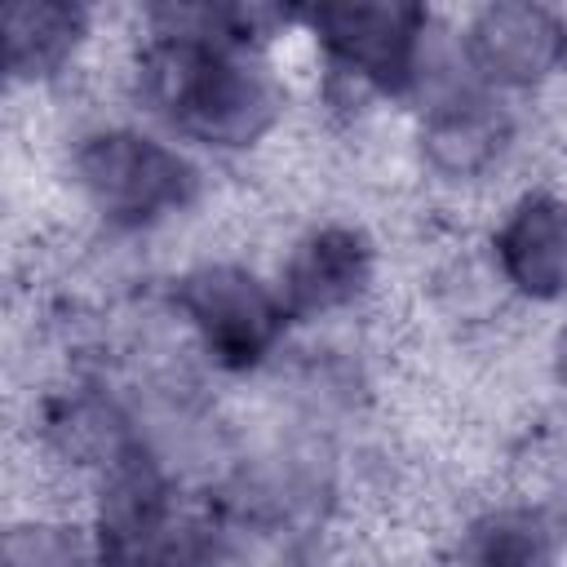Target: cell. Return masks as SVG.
I'll use <instances>...</instances> for the list:
<instances>
[{
  "label": "cell",
  "instance_id": "cell-9",
  "mask_svg": "<svg viewBox=\"0 0 567 567\" xmlns=\"http://www.w3.org/2000/svg\"><path fill=\"white\" fill-rule=\"evenodd\" d=\"M84 35V13L71 4L22 0L4 9V58L13 75H49L58 71Z\"/></svg>",
  "mask_w": 567,
  "mask_h": 567
},
{
  "label": "cell",
  "instance_id": "cell-11",
  "mask_svg": "<svg viewBox=\"0 0 567 567\" xmlns=\"http://www.w3.org/2000/svg\"><path fill=\"white\" fill-rule=\"evenodd\" d=\"M75 563H80L75 536L53 523L13 527L4 540V567H75Z\"/></svg>",
  "mask_w": 567,
  "mask_h": 567
},
{
  "label": "cell",
  "instance_id": "cell-10",
  "mask_svg": "<svg viewBox=\"0 0 567 567\" xmlns=\"http://www.w3.org/2000/svg\"><path fill=\"white\" fill-rule=\"evenodd\" d=\"M461 567H554V536L532 509H496L470 527Z\"/></svg>",
  "mask_w": 567,
  "mask_h": 567
},
{
  "label": "cell",
  "instance_id": "cell-7",
  "mask_svg": "<svg viewBox=\"0 0 567 567\" xmlns=\"http://www.w3.org/2000/svg\"><path fill=\"white\" fill-rule=\"evenodd\" d=\"M496 261L501 275L536 297L567 292V199L558 195H527L496 230Z\"/></svg>",
  "mask_w": 567,
  "mask_h": 567
},
{
  "label": "cell",
  "instance_id": "cell-1",
  "mask_svg": "<svg viewBox=\"0 0 567 567\" xmlns=\"http://www.w3.org/2000/svg\"><path fill=\"white\" fill-rule=\"evenodd\" d=\"M142 106L177 137L248 146L279 115V89L239 40L159 27L137 58Z\"/></svg>",
  "mask_w": 567,
  "mask_h": 567
},
{
  "label": "cell",
  "instance_id": "cell-3",
  "mask_svg": "<svg viewBox=\"0 0 567 567\" xmlns=\"http://www.w3.org/2000/svg\"><path fill=\"white\" fill-rule=\"evenodd\" d=\"M177 306L204 350L226 368H252L284 332V297L244 266H199L182 279Z\"/></svg>",
  "mask_w": 567,
  "mask_h": 567
},
{
  "label": "cell",
  "instance_id": "cell-8",
  "mask_svg": "<svg viewBox=\"0 0 567 567\" xmlns=\"http://www.w3.org/2000/svg\"><path fill=\"white\" fill-rule=\"evenodd\" d=\"M509 142V115L483 89H456L425 111L421 151L443 177H478L501 159Z\"/></svg>",
  "mask_w": 567,
  "mask_h": 567
},
{
  "label": "cell",
  "instance_id": "cell-12",
  "mask_svg": "<svg viewBox=\"0 0 567 567\" xmlns=\"http://www.w3.org/2000/svg\"><path fill=\"white\" fill-rule=\"evenodd\" d=\"M558 372H563V381H567V328H563V341H558Z\"/></svg>",
  "mask_w": 567,
  "mask_h": 567
},
{
  "label": "cell",
  "instance_id": "cell-6",
  "mask_svg": "<svg viewBox=\"0 0 567 567\" xmlns=\"http://www.w3.org/2000/svg\"><path fill=\"white\" fill-rule=\"evenodd\" d=\"M368 275H372V252L363 235L346 226H323V230H310L288 252L279 270V297L288 315L310 319V315L350 306L368 288Z\"/></svg>",
  "mask_w": 567,
  "mask_h": 567
},
{
  "label": "cell",
  "instance_id": "cell-5",
  "mask_svg": "<svg viewBox=\"0 0 567 567\" xmlns=\"http://www.w3.org/2000/svg\"><path fill=\"white\" fill-rule=\"evenodd\" d=\"M567 58V27L540 4H492L465 31V62L492 89H523Z\"/></svg>",
  "mask_w": 567,
  "mask_h": 567
},
{
  "label": "cell",
  "instance_id": "cell-4",
  "mask_svg": "<svg viewBox=\"0 0 567 567\" xmlns=\"http://www.w3.org/2000/svg\"><path fill=\"white\" fill-rule=\"evenodd\" d=\"M315 31L363 84L399 93L421 75L425 13L412 4H328L315 9Z\"/></svg>",
  "mask_w": 567,
  "mask_h": 567
},
{
  "label": "cell",
  "instance_id": "cell-2",
  "mask_svg": "<svg viewBox=\"0 0 567 567\" xmlns=\"http://www.w3.org/2000/svg\"><path fill=\"white\" fill-rule=\"evenodd\" d=\"M75 186L106 221L146 226L190 199L195 168L155 133L102 128L75 151Z\"/></svg>",
  "mask_w": 567,
  "mask_h": 567
}]
</instances>
